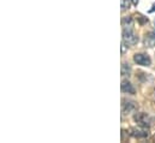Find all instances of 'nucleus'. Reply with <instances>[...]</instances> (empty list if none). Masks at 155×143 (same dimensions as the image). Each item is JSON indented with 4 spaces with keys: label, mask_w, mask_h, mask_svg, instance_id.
<instances>
[{
    "label": "nucleus",
    "mask_w": 155,
    "mask_h": 143,
    "mask_svg": "<svg viewBox=\"0 0 155 143\" xmlns=\"http://www.w3.org/2000/svg\"><path fill=\"white\" fill-rule=\"evenodd\" d=\"M121 91L123 93H127V94H135V88L134 85L129 82V81H123L121 82Z\"/></svg>",
    "instance_id": "obj_5"
},
{
    "label": "nucleus",
    "mask_w": 155,
    "mask_h": 143,
    "mask_svg": "<svg viewBox=\"0 0 155 143\" xmlns=\"http://www.w3.org/2000/svg\"><path fill=\"white\" fill-rule=\"evenodd\" d=\"M123 42L127 46H134L138 42V37L130 27H126L123 30Z\"/></svg>",
    "instance_id": "obj_1"
},
{
    "label": "nucleus",
    "mask_w": 155,
    "mask_h": 143,
    "mask_svg": "<svg viewBox=\"0 0 155 143\" xmlns=\"http://www.w3.org/2000/svg\"><path fill=\"white\" fill-rule=\"evenodd\" d=\"M134 62L138 65H142V66H149L152 64V59L148 54H144V53H137L134 55Z\"/></svg>",
    "instance_id": "obj_3"
},
{
    "label": "nucleus",
    "mask_w": 155,
    "mask_h": 143,
    "mask_svg": "<svg viewBox=\"0 0 155 143\" xmlns=\"http://www.w3.org/2000/svg\"><path fill=\"white\" fill-rule=\"evenodd\" d=\"M131 72V69L129 66V64H123L121 65V75L123 76H129Z\"/></svg>",
    "instance_id": "obj_8"
},
{
    "label": "nucleus",
    "mask_w": 155,
    "mask_h": 143,
    "mask_svg": "<svg viewBox=\"0 0 155 143\" xmlns=\"http://www.w3.org/2000/svg\"><path fill=\"white\" fill-rule=\"evenodd\" d=\"M144 46L146 47H155V32L148 33L144 37Z\"/></svg>",
    "instance_id": "obj_6"
},
{
    "label": "nucleus",
    "mask_w": 155,
    "mask_h": 143,
    "mask_svg": "<svg viewBox=\"0 0 155 143\" xmlns=\"http://www.w3.org/2000/svg\"><path fill=\"white\" fill-rule=\"evenodd\" d=\"M134 119L141 126H147L148 128L149 124H150V120H149V117L147 115V113H136Z\"/></svg>",
    "instance_id": "obj_4"
},
{
    "label": "nucleus",
    "mask_w": 155,
    "mask_h": 143,
    "mask_svg": "<svg viewBox=\"0 0 155 143\" xmlns=\"http://www.w3.org/2000/svg\"><path fill=\"white\" fill-rule=\"evenodd\" d=\"M130 135L132 137H136V138H146L149 136V130L147 126H141L138 125L137 128H131L130 129Z\"/></svg>",
    "instance_id": "obj_2"
},
{
    "label": "nucleus",
    "mask_w": 155,
    "mask_h": 143,
    "mask_svg": "<svg viewBox=\"0 0 155 143\" xmlns=\"http://www.w3.org/2000/svg\"><path fill=\"white\" fill-rule=\"evenodd\" d=\"M149 11H150V12H154V11H155V5H154V6H153V8H150Z\"/></svg>",
    "instance_id": "obj_12"
},
{
    "label": "nucleus",
    "mask_w": 155,
    "mask_h": 143,
    "mask_svg": "<svg viewBox=\"0 0 155 143\" xmlns=\"http://www.w3.org/2000/svg\"><path fill=\"white\" fill-rule=\"evenodd\" d=\"M129 7H130V1L129 0H121V10L125 11Z\"/></svg>",
    "instance_id": "obj_9"
},
{
    "label": "nucleus",
    "mask_w": 155,
    "mask_h": 143,
    "mask_svg": "<svg viewBox=\"0 0 155 143\" xmlns=\"http://www.w3.org/2000/svg\"><path fill=\"white\" fill-rule=\"evenodd\" d=\"M131 2H132V5L137 6V4H138V0H131Z\"/></svg>",
    "instance_id": "obj_11"
},
{
    "label": "nucleus",
    "mask_w": 155,
    "mask_h": 143,
    "mask_svg": "<svg viewBox=\"0 0 155 143\" xmlns=\"http://www.w3.org/2000/svg\"><path fill=\"white\" fill-rule=\"evenodd\" d=\"M136 108H137V106L135 105V102H127V105L126 104H123V113L126 114V113L134 112Z\"/></svg>",
    "instance_id": "obj_7"
},
{
    "label": "nucleus",
    "mask_w": 155,
    "mask_h": 143,
    "mask_svg": "<svg viewBox=\"0 0 155 143\" xmlns=\"http://www.w3.org/2000/svg\"><path fill=\"white\" fill-rule=\"evenodd\" d=\"M121 52H123V53L125 52V43H124V42L121 43Z\"/></svg>",
    "instance_id": "obj_10"
}]
</instances>
